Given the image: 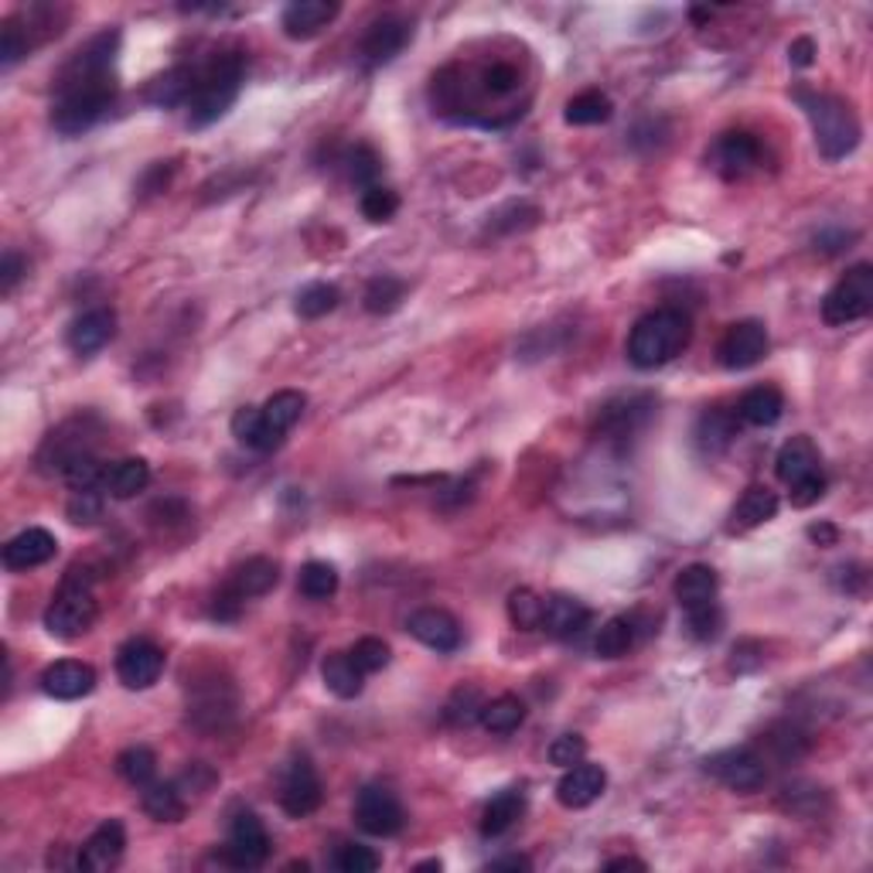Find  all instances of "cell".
Here are the masks:
<instances>
[{
	"label": "cell",
	"instance_id": "83f0119b",
	"mask_svg": "<svg viewBox=\"0 0 873 873\" xmlns=\"http://www.w3.org/2000/svg\"><path fill=\"white\" fill-rule=\"evenodd\" d=\"M785 413V396L775 386H754L740 396L737 417L750 427H775Z\"/></svg>",
	"mask_w": 873,
	"mask_h": 873
},
{
	"label": "cell",
	"instance_id": "9f6ffc18",
	"mask_svg": "<svg viewBox=\"0 0 873 873\" xmlns=\"http://www.w3.org/2000/svg\"><path fill=\"white\" fill-rule=\"evenodd\" d=\"M583 754H587V740H583L580 734H564V737L553 740V747H549V761L567 771V768H574V765L583 761Z\"/></svg>",
	"mask_w": 873,
	"mask_h": 873
},
{
	"label": "cell",
	"instance_id": "7dc6e473",
	"mask_svg": "<svg viewBox=\"0 0 873 873\" xmlns=\"http://www.w3.org/2000/svg\"><path fill=\"white\" fill-rule=\"evenodd\" d=\"M539 618H543V598H536L529 587H519V590L508 593V621L515 628L533 631V628H539Z\"/></svg>",
	"mask_w": 873,
	"mask_h": 873
},
{
	"label": "cell",
	"instance_id": "f1b7e54d",
	"mask_svg": "<svg viewBox=\"0 0 873 873\" xmlns=\"http://www.w3.org/2000/svg\"><path fill=\"white\" fill-rule=\"evenodd\" d=\"M672 590H676V601L683 604V611L709 604V601H717V574L706 564H693L676 577Z\"/></svg>",
	"mask_w": 873,
	"mask_h": 873
},
{
	"label": "cell",
	"instance_id": "603a6c76",
	"mask_svg": "<svg viewBox=\"0 0 873 873\" xmlns=\"http://www.w3.org/2000/svg\"><path fill=\"white\" fill-rule=\"evenodd\" d=\"M232 436H235V441H240L243 448H250V451L270 454V451H276V448L284 444V436H287V433L273 430V427L266 423L263 410H256V407H243V410H235V417H232Z\"/></svg>",
	"mask_w": 873,
	"mask_h": 873
},
{
	"label": "cell",
	"instance_id": "03108f58",
	"mask_svg": "<svg viewBox=\"0 0 873 873\" xmlns=\"http://www.w3.org/2000/svg\"><path fill=\"white\" fill-rule=\"evenodd\" d=\"M693 18H696V21H706V18H709V11H703V8H696V11H693Z\"/></svg>",
	"mask_w": 873,
	"mask_h": 873
},
{
	"label": "cell",
	"instance_id": "f35d334b",
	"mask_svg": "<svg viewBox=\"0 0 873 873\" xmlns=\"http://www.w3.org/2000/svg\"><path fill=\"white\" fill-rule=\"evenodd\" d=\"M304 407H307V396H304V392H297V389H281V392H273L270 400H266L263 417H266V423H270L273 430L287 433V430L301 420Z\"/></svg>",
	"mask_w": 873,
	"mask_h": 873
},
{
	"label": "cell",
	"instance_id": "6f0895ef",
	"mask_svg": "<svg viewBox=\"0 0 873 873\" xmlns=\"http://www.w3.org/2000/svg\"><path fill=\"white\" fill-rule=\"evenodd\" d=\"M482 78H485V93H492V96H508V93L519 90V72H515L508 62L488 65Z\"/></svg>",
	"mask_w": 873,
	"mask_h": 873
},
{
	"label": "cell",
	"instance_id": "681fc988",
	"mask_svg": "<svg viewBox=\"0 0 873 873\" xmlns=\"http://www.w3.org/2000/svg\"><path fill=\"white\" fill-rule=\"evenodd\" d=\"M400 209V198H396L392 188H382V185H372L362 191V215L369 222H389Z\"/></svg>",
	"mask_w": 873,
	"mask_h": 873
},
{
	"label": "cell",
	"instance_id": "30bf717a",
	"mask_svg": "<svg viewBox=\"0 0 873 873\" xmlns=\"http://www.w3.org/2000/svg\"><path fill=\"white\" fill-rule=\"evenodd\" d=\"M270 856V837L256 812H240L232 819L229 843H225V863L240 870H256Z\"/></svg>",
	"mask_w": 873,
	"mask_h": 873
},
{
	"label": "cell",
	"instance_id": "7a4b0ae2",
	"mask_svg": "<svg viewBox=\"0 0 873 873\" xmlns=\"http://www.w3.org/2000/svg\"><path fill=\"white\" fill-rule=\"evenodd\" d=\"M693 322L680 307H659L645 314L628 335V359L634 369H659L669 366L676 355L690 348Z\"/></svg>",
	"mask_w": 873,
	"mask_h": 873
},
{
	"label": "cell",
	"instance_id": "7402d4cb",
	"mask_svg": "<svg viewBox=\"0 0 873 873\" xmlns=\"http://www.w3.org/2000/svg\"><path fill=\"white\" fill-rule=\"evenodd\" d=\"M590 621V611L577 601V598H567V593H553V598L543 601V618H539V628L549 634V639H574L580 634Z\"/></svg>",
	"mask_w": 873,
	"mask_h": 873
},
{
	"label": "cell",
	"instance_id": "7bdbcfd3",
	"mask_svg": "<svg viewBox=\"0 0 873 873\" xmlns=\"http://www.w3.org/2000/svg\"><path fill=\"white\" fill-rule=\"evenodd\" d=\"M482 706H485V700H482L478 690H474V686H457L451 693L448 706H444V717H448L451 727H471V724L482 721Z\"/></svg>",
	"mask_w": 873,
	"mask_h": 873
},
{
	"label": "cell",
	"instance_id": "d6986e66",
	"mask_svg": "<svg viewBox=\"0 0 873 873\" xmlns=\"http://www.w3.org/2000/svg\"><path fill=\"white\" fill-rule=\"evenodd\" d=\"M124 846H127L124 822L106 819V822L93 832V837L86 840L83 853H78V866L90 870V873H103V870H109V866L120 863Z\"/></svg>",
	"mask_w": 873,
	"mask_h": 873
},
{
	"label": "cell",
	"instance_id": "9c48e42d",
	"mask_svg": "<svg viewBox=\"0 0 873 873\" xmlns=\"http://www.w3.org/2000/svg\"><path fill=\"white\" fill-rule=\"evenodd\" d=\"M90 423L93 420H69V423H62L59 430H52L49 436H45V444H42V451H38V464H42V471H49V474H59L62 478V471L75 461V457H86V454H93V433H90Z\"/></svg>",
	"mask_w": 873,
	"mask_h": 873
},
{
	"label": "cell",
	"instance_id": "8d00e7d4",
	"mask_svg": "<svg viewBox=\"0 0 873 873\" xmlns=\"http://www.w3.org/2000/svg\"><path fill=\"white\" fill-rule=\"evenodd\" d=\"M191 93H194V72L191 69H171L161 78H154L150 90H147V99L157 106H178V103H188Z\"/></svg>",
	"mask_w": 873,
	"mask_h": 873
},
{
	"label": "cell",
	"instance_id": "4dcf8cb0",
	"mask_svg": "<svg viewBox=\"0 0 873 873\" xmlns=\"http://www.w3.org/2000/svg\"><path fill=\"white\" fill-rule=\"evenodd\" d=\"M652 413V400L649 396H624V400H614L611 407H604L601 413V427L611 436H628L639 430Z\"/></svg>",
	"mask_w": 873,
	"mask_h": 873
},
{
	"label": "cell",
	"instance_id": "be15d7a7",
	"mask_svg": "<svg viewBox=\"0 0 873 873\" xmlns=\"http://www.w3.org/2000/svg\"><path fill=\"white\" fill-rule=\"evenodd\" d=\"M488 870H533V860H529V856H519V853H512V856L492 860Z\"/></svg>",
	"mask_w": 873,
	"mask_h": 873
},
{
	"label": "cell",
	"instance_id": "6125c7cd",
	"mask_svg": "<svg viewBox=\"0 0 873 873\" xmlns=\"http://www.w3.org/2000/svg\"><path fill=\"white\" fill-rule=\"evenodd\" d=\"M809 539H812V543H819V546H837L840 533H837V526L819 523V526H809Z\"/></svg>",
	"mask_w": 873,
	"mask_h": 873
},
{
	"label": "cell",
	"instance_id": "74e56055",
	"mask_svg": "<svg viewBox=\"0 0 873 873\" xmlns=\"http://www.w3.org/2000/svg\"><path fill=\"white\" fill-rule=\"evenodd\" d=\"M634 639H639V624H634V618H611L598 631V639H593V652H598L601 659H621V655H628Z\"/></svg>",
	"mask_w": 873,
	"mask_h": 873
},
{
	"label": "cell",
	"instance_id": "d4e9b609",
	"mask_svg": "<svg viewBox=\"0 0 873 873\" xmlns=\"http://www.w3.org/2000/svg\"><path fill=\"white\" fill-rule=\"evenodd\" d=\"M778 515V495L771 492V488H747L744 495H740V502L734 505V512H730V523H727V529L730 533H747V529H758V526H765L768 519H775Z\"/></svg>",
	"mask_w": 873,
	"mask_h": 873
},
{
	"label": "cell",
	"instance_id": "6da1fadb",
	"mask_svg": "<svg viewBox=\"0 0 873 873\" xmlns=\"http://www.w3.org/2000/svg\"><path fill=\"white\" fill-rule=\"evenodd\" d=\"M120 34L103 31L86 49H78L72 62L59 72L55 83V106H52V127L65 137H75L103 120L116 96L113 83V59Z\"/></svg>",
	"mask_w": 873,
	"mask_h": 873
},
{
	"label": "cell",
	"instance_id": "52a82bcc",
	"mask_svg": "<svg viewBox=\"0 0 873 873\" xmlns=\"http://www.w3.org/2000/svg\"><path fill=\"white\" fill-rule=\"evenodd\" d=\"M703 771L713 775L721 785H727L730 791H740V796H750V791H758L768 781L765 758L750 747H730V750L713 754V758L703 761Z\"/></svg>",
	"mask_w": 873,
	"mask_h": 873
},
{
	"label": "cell",
	"instance_id": "d590c367",
	"mask_svg": "<svg viewBox=\"0 0 873 873\" xmlns=\"http://www.w3.org/2000/svg\"><path fill=\"white\" fill-rule=\"evenodd\" d=\"M526 721V706L519 696H498V700H488L482 706V727L492 730V734H512V730H519Z\"/></svg>",
	"mask_w": 873,
	"mask_h": 873
},
{
	"label": "cell",
	"instance_id": "816d5d0a",
	"mask_svg": "<svg viewBox=\"0 0 873 873\" xmlns=\"http://www.w3.org/2000/svg\"><path fill=\"white\" fill-rule=\"evenodd\" d=\"M65 512L75 526H96L103 519V495L99 492H72Z\"/></svg>",
	"mask_w": 873,
	"mask_h": 873
},
{
	"label": "cell",
	"instance_id": "4fadbf2b",
	"mask_svg": "<svg viewBox=\"0 0 873 873\" xmlns=\"http://www.w3.org/2000/svg\"><path fill=\"white\" fill-rule=\"evenodd\" d=\"M721 362L727 369H750L758 366L765 355H768V332L765 325L758 322H740V325H730L727 335L721 338Z\"/></svg>",
	"mask_w": 873,
	"mask_h": 873
},
{
	"label": "cell",
	"instance_id": "f6af8a7d",
	"mask_svg": "<svg viewBox=\"0 0 873 873\" xmlns=\"http://www.w3.org/2000/svg\"><path fill=\"white\" fill-rule=\"evenodd\" d=\"M301 593L311 601H328L332 593L338 590V570L332 564H322V560H311L304 570H301V580H297Z\"/></svg>",
	"mask_w": 873,
	"mask_h": 873
},
{
	"label": "cell",
	"instance_id": "ba28073f",
	"mask_svg": "<svg viewBox=\"0 0 873 873\" xmlns=\"http://www.w3.org/2000/svg\"><path fill=\"white\" fill-rule=\"evenodd\" d=\"M355 822H359V829L369 832V837H396V832L403 829L407 816H403L400 799H396L389 788L366 785L359 791V799H355Z\"/></svg>",
	"mask_w": 873,
	"mask_h": 873
},
{
	"label": "cell",
	"instance_id": "b9f144b4",
	"mask_svg": "<svg viewBox=\"0 0 873 873\" xmlns=\"http://www.w3.org/2000/svg\"><path fill=\"white\" fill-rule=\"evenodd\" d=\"M106 467H109V464H103L96 454L75 457V461L62 471V482H65L72 492H103Z\"/></svg>",
	"mask_w": 873,
	"mask_h": 873
},
{
	"label": "cell",
	"instance_id": "f907efd6",
	"mask_svg": "<svg viewBox=\"0 0 873 873\" xmlns=\"http://www.w3.org/2000/svg\"><path fill=\"white\" fill-rule=\"evenodd\" d=\"M379 853H372L369 846H359V843H345L338 853H335V866L341 873H372L379 870Z\"/></svg>",
	"mask_w": 873,
	"mask_h": 873
},
{
	"label": "cell",
	"instance_id": "277c9868",
	"mask_svg": "<svg viewBox=\"0 0 873 873\" xmlns=\"http://www.w3.org/2000/svg\"><path fill=\"white\" fill-rule=\"evenodd\" d=\"M243 72H246V59L240 52H225L212 59L206 72L194 75V93L188 99L191 127H209L219 120V116L235 103V96H240Z\"/></svg>",
	"mask_w": 873,
	"mask_h": 873
},
{
	"label": "cell",
	"instance_id": "2e32d148",
	"mask_svg": "<svg viewBox=\"0 0 873 873\" xmlns=\"http://www.w3.org/2000/svg\"><path fill=\"white\" fill-rule=\"evenodd\" d=\"M113 335H116V314L109 307H93L69 325L65 341L75 355H96L113 341Z\"/></svg>",
	"mask_w": 873,
	"mask_h": 873
},
{
	"label": "cell",
	"instance_id": "60d3db41",
	"mask_svg": "<svg viewBox=\"0 0 873 873\" xmlns=\"http://www.w3.org/2000/svg\"><path fill=\"white\" fill-rule=\"evenodd\" d=\"M407 297V284L400 281V276H392V273H382L376 276V281H369L366 294H362V304L369 314H392L396 307L403 304Z\"/></svg>",
	"mask_w": 873,
	"mask_h": 873
},
{
	"label": "cell",
	"instance_id": "e575fe53",
	"mask_svg": "<svg viewBox=\"0 0 873 873\" xmlns=\"http://www.w3.org/2000/svg\"><path fill=\"white\" fill-rule=\"evenodd\" d=\"M185 799H181V788L175 781L161 785V781H150L144 785V812L157 822H178L185 816Z\"/></svg>",
	"mask_w": 873,
	"mask_h": 873
},
{
	"label": "cell",
	"instance_id": "ac0fdd59",
	"mask_svg": "<svg viewBox=\"0 0 873 873\" xmlns=\"http://www.w3.org/2000/svg\"><path fill=\"white\" fill-rule=\"evenodd\" d=\"M55 536L42 526H31L24 533H18L8 546H4V567L21 574V570H34V567H42L55 557Z\"/></svg>",
	"mask_w": 873,
	"mask_h": 873
},
{
	"label": "cell",
	"instance_id": "cb8c5ba5",
	"mask_svg": "<svg viewBox=\"0 0 873 873\" xmlns=\"http://www.w3.org/2000/svg\"><path fill=\"white\" fill-rule=\"evenodd\" d=\"M276 580H281V567L266 557H253L229 574L225 587L232 593H240L243 601H250V598H263V593H270L276 587Z\"/></svg>",
	"mask_w": 873,
	"mask_h": 873
},
{
	"label": "cell",
	"instance_id": "c3c4849f",
	"mask_svg": "<svg viewBox=\"0 0 873 873\" xmlns=\"http://www.w3.org/2000/svg\"><path fill=\"white\" fill-rule=\"evenodd\" d=\"M686 628L696 642H713L721 634L724 628V614L717 608V601H709V604H700V608H690L686 611Z\"/></svg>",
	"mask_w": 873,
	"mask_h": 873
},
{
	"label": "cell",
	"instance_id": "44dd1931",
	"mask_svg": "<svg viewBox=\"0 0 873 873\" xmlns=\"http://www.w3.org/2000/svg\"><path fill=\"white\" fill-rule=\"evenodd\" d=\"M338 4H328V0H294L287 4L281 24H284V34L294 38V42H307V38L322 34L335 18H338Z\"/></svg>",
	"mask_w": 873,
	"mask_h": 873
},
{
	"label": "cell",
	"instance_id": "f546056e",
	"mask_svg": "<svg viewBox=\"0 0 873 873\" xmlns=\"http://www.w3.org/2000/svg\"><path fill=\"white\" fill-rule=\"evenodd\" d=\"M322 680L338 700H355L366 686V672L355 665L348 652H332L322 665Z\"/></svg>",
	"mask_w": 873,
	"mask_h": 873
},
{
	"label": "cell",
	"instance_id": "4316f807",
	"mask_svg": "<svg viewBox=\"0 0 873 873\" xmlns=\"http://www.w3.org/2000/svg\"><path fill=\"white\" fill-rule=\"evenodd\" d=\"M775 471H778V478L785 485H796L802 478H809V474L822 471L819 467V451L816 444L809 441V436H791V441L778 451L775 457Z\"/></svg>",
	"mask_w": 873,
	"mask_h": 873
},
{
	"label": "cell",
	"instance_id": "484cf974",
	"mask_svg": "<svg viewBox=\"0 0 873 873\" xmlns=\"http://www.w3.org/2000/svg\"><path fill=\"white\" fill-rule=\"evenodd\" d=\"M761 161V147L750 134H727L717 144V168L724 178H744L747 171H754Z\"/></svg>",
	"mask_w": 873,
	"mask_h": 873
},
{
	"label": "cell",
	"instance_id": "ee69618b",
	"mask_svg": "<svg viewBox=\"0 0 873 873\" xmlns=\"http://www.w3.org/2000/svg\"><path fill=\"white\" fill-rule=\"evenodd\" d=\"M338 304H341V291H338L335 284H307V287L297 294L294 311H297L301 317H307V322H314V317L332 314Z\"/></svg>",
	"mask_w": 873,
	"mask_h": 873
},
{
	"label": "cell",
	"instance_id": "91938a15",
	"mask_svg": "<svg viewBox=\"0 0 873 873\" xmlns=\"http://www.w3.org/2000/svg\"><path fill=\"white\" fill-rule=\"evenodd\" d=\"M24 270H28V266H24V260H21L14 250H8V253H4V260H0V294L8 297V294L18 287L21 276H24Z\"/></svg>",
	"mask_w": 873,
	"mask_h": 873
},
{
	"label": "cell",
	"instance_id": "8992f818",
	"mask_svg": "<svg viewBox=\"0 0 873 873\" xmlns=\"http://www.w3.org/2000/svg\"><path fill=\"white\" fill-rule=\"evenodd\" d=\"M870 307H873V266L856 263L853 270H846L843 281L825 294L822 322L832 328H846V325L863 322Z\"/></svg>",
	"mask_w": 873,
	"mask_h": 873
},
{
	"label": "cell",
	"instance_id": "3957f363",
	"mask_svg": "<svg viewBox=\"0 0 873 873\" xmlns=\"http://www.w3.org/2000/svg\"><path fill=\"white\" fill-rule=\"evenodd\" d=\"M791 96H796L799 106L806 109L809 124L816 130V147H819V154L825 157V161H843L846 154L856 150L860 124H856L853 109L843 99L829 96V93H812V90H796Z\"/></svg>",
	"mask_w": 873,
	"mask_h": 873
},
{
	"label": "cell",
	"instance_id": "d6a6232c",
	"mask_svg": "<svg viewBox=\"0 0 873 873\" xmlns=\"http://www.w3.org/2000/svg\"><path fill=\"white\" fill-rule=\"evenodd\" d=\"M526 809V799H523V791L519 788H505L498 791V796L485 806L482 812V837H502L505 829H512V822L523 816Z\"/></svg>",
	"mask_w": 873,
	"mask_h": 873
},
{
	"label": "cell",
	"instance_id": "94428289",
	"mask_svg": "<svg viewBox=\"0 0 873 873\" xmlns=\"http://www.w3.org/2000/svg\"><path fill=\"white\" fill-rule=\"evenodd\" d=\"M788 59H791V65H812V59H816V45H812V38H799V42H791V49H788Z\"/></svg>",
	"mask_w": 873,
	"mask_h": 873
},
{
	"label": "cell",
	"instance_id": "e7e4bbea",
	"mask_svg": "<svg viewBox=\"0 0 873 873\" xmlns=\"http://www.w3.org/2000/svg\"><path fill=\"white\" fill-rule=\"evenodd\" d=\"M608 870H645V863L634 860V856H618V860L608 863Z\"/></svg>",
	"mask_w": 873,
	"mask_h": 873
},
{
	"label": "cell",
	"instance_id": "9a60e30c",
	"mask_svg": "<svg viewBox=\"0 0 873 873\" xmlns=\"http://www.w3.org/2000/svg\"><path fill=\"white\" fill-rule=\"evenodd\" d=\"M42 690L55 700H83L96 690V672L86 662L62 659L42 672Z\"/></svg>",
	"mask_w": 873,
	"mask_h": 873
},
{
	"label": "cell",
	"instance_id": "836d02e7",
	"mask_svg": "<svg viewBox=\"0 0 873 873\" xmlns=\"http://www.w3.org/2000/svg\"><path fill=\"white\" fill-rule=\"evenodd\" d=\"M737 436V417L727 413V410H709L700 417L696 423V444L706 451V454H721L734 444Z\"/></svg>",
	"mask_w": 873,
	"mask_h": 873
},
{
	"label": "cell",
	"instance_id": "f5cc1de1",
	"mask_svg": "<svg viewBox=\"0 0 873 873\" xmlns=\"http://www.w3.org/2000/svg\"><path fill=\"white\" fill-rule=\"evenodd\" d=\"M351 659H355V665H359L366 676L369 672H379V669H386L389 665V645L382 642V639H359L355 642V649L348 652Z\"/></svg>",
	"mask_w": 873,
	"mask_h": 873
},
{
	"label": "cell",
	"instance_id": "8fae6325",
	"mask_svg": "<svg viewBox=\"0 0 873 873\" xmlns=\"http://www.w3.org/2000/svg\"><path fill=\"white\" fill-rule=\"evenodd\" d=\"M322 778H317L314 765L307 758H294L284 771L281 781V806L291 819H307L322 806Z\"/></svg>",
	"mask_w": 873,
	"mask_h": 873
},
{
	"label": "cell",
	"instance_id": "1f68e13d",
	"mask_svg": "<svg viewBox=\"0 0 873 873\" xmlns=\"http://www.w3.org/2000/svg\"><path fill=\"white\" fill-rule=\"evenodd\" d=\"M150 485V467L147 461L140 457H124L106 467V482H103V492L113 495V498H134L140 495L144 488Z\"/></svg>",
	"mask_w": 873,
	"mask_h": 873
},
{
	"label": "cell",
	"instance_id": "5bb4252c",
	"mask_svg": "<svg viewBox=\"0 0 873 873\" xmlns=\"http://www.w3.org/2000/svg\"><path fill=\"white\" fill-rule=\"evenodd\" d=\"M410 634L441 655H451L461 649V624L454 621V614H448L441 608H423V611L410 614Z\"/></svg>",
	"mask_w": 873,
	"mask_h": 873
},
{
	"label": "cell",
	"instance_id": "5b68a950",
	"mask_svg": "<svg viewBox=\"0 0 873 873\" xmlns=\"http://www.w3.org/2000/svg\"><path fill=\"white\" fill-rule=\"evenodd\" d=\"M96 621V598H93V580L86 570L72 567L55 593V601L45 611V628L52 639L72 642L78 634H86Z\"/></svg>",
	"mask_w": 873,
	"mask_h": 873
},
{
	"label": "cell",
	"instance_id": "11a10c76",
	"mask_svg": "<svg viewBox=\"0 0 873 873\" xmlns=\"http://www.w3.org/2000/svg\"><path fill=\"white\" fill-rule=\"evenodd\" d=\"M348 175H351L355 185H362V191L372 188L376 185V175H379V157H376V150L372 147H355L348 154Z\"/></svg>",
	"mask_w": 873,
	"mask_h": 873
},
{
	"label": "cell",
	"instance_id": "ab89813d",
	"mask_svg": "<svg viewBox=\"0 0 873 873\" xmlns=\"http://www.w3.org/2000/svg\"><path fill=\"white\" fill-rule=\"evenodd\" d=\"M611 113H614L611 99L604 93H598V90H590V93L574 96L567 103V113L564 116H567V124H574V127H593V124L611 120Z\"/></svg>",
	"mask_w": 873,
	"mask_h": 873
},
{
	"label": "cell",
	"instance_id": "db71d44e",
	"mask_svg": "<svg viewBox=\"0 0 873 873\" xmlns=\"http://www.w3.org/2000/svg\"><path fill=\"white\" fill-rule=\"evenodd\" d=\"M28 31H21L18 21H4V31H0V65L11 69L14 62H21L28 55Z\"/></svg>",
	"mask_w": 873,
	"mask_h": 873
},
{
	"label": "cell",
	"instance_id": "e0dca14e",
	"mask_svg": "<svg viewBox=\"0 0 873 873\" xmlns=\"http://www.w3.org/2000/svg\"><path fill=\"white\" fill-rule=\"evenodd\" d=\"M604 788H608V775H604V768L601 765H574V768H567V775L560 778V785H557V799H560V806H567V809H587V806H593L598 802L601 796H604Z\"/></svg>",
	"mask_w": 873,
	"mask_h": 873
},
{
	"label": "cell",
	"instance_id": "680465c9",
	"mask_svg": "<svg viewBox=\"0 0 873 873\" xmlns=\"http://www.w3.org/2000/svg\"><path fill=\"white\" fill-rule=\"evenodd\" d=\"M788 488H791V492H788L791 505H796V508H809V505H816V502L825 495V474L816 471V474H809V478H802V482H796V485H788Z\"/></svg>",
	"mask_w": 873,
	"mask_h": 873
},
{
	"label": "cell",
	"instance_id": "ffe728a7",
	"mask_svg": "<svg viewBox=\"0 0 873 873\" xmlns=\"http://www.w3.org/2000/svg\"><path fill=\"white\" fill-rule=\"evenodd\" d=\"M410 42V24L403 18H379L362 38V59L369 65H386L400 55Z\"/></svg>",
	"mask_w": 873,
	"mask_h": 873
},
{
	"label": "cell",
	"instance_id": "bcb514c9",
	"mask_svg": "<svg viewBox=\"0 0 873 873\" xmlns=\"http://www.w3.org/2000/svg\"><path fill=\"white\" fill-rule=\"evenodd\" d=\"M116 771H120L130 785L144 788L154 781V771H157V758L147 750V747H127L120 758H116Z\"/></svg>",
	"mask_w": 873,
	"mask_h": 873
},
{
	"label": "cell",
	"instance_id": "7c38bea8",
	"mask_svg": "<svg viewBox=\"0 0 873 873\" xmlns=\"http://www.w3.org/2000/svg\"><path fill=\"white\" fill-rule=\"evenodd\" d=\"M165 672V652L147 639H130L116 652V676L127 690H150Z\"/></svg>",
	"mask_w": 873,
	"mask_h": 873
}]
</instances>
